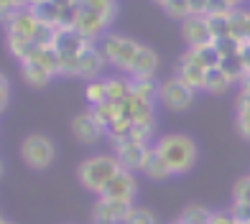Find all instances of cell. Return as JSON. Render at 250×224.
Returning a JSON list of instances; mask_svg holds the SVG:
<instances>
[{"instance_id":"35","label":"cell","mask_w":250,"mask_h":224,"mask_svg":"<svg viewBox=\"0 0 250 224\" xmlns=\"http://www.w3.org/2000/svg\"><path fill=\"white\" fill-rule=\"evenodd\" d=\"M232 10H237V8H232L227 0H209V5H207V16L209 13H232Z\"/></svg>"},{"instance_id":"6","label":"cell","mask_w":250,"mask_h":224,"mask_svg":"<svg viewBox=\"0 0 250 224\" xmlns=\"http://www.w3.org/2000/svg\"><path fill=\"white\" fill-rule=\"evenodd\" d=\"M112 145H115V158L120 161L125 171H141L151 148H153V145H148V140H141V138L112 140Z\"/></svg>"},{"instance_id":"19","label":"cell","mask_w":250,"mask_h":224,"mask_svg":"<svg viewBox=\"0 0 250 224\" xmlns=\"http://www.w3.org/2000/svg\"><path fill=\"white\" fill-rule=\"evenodd\" d=\"M5 43H8L10 56H16L21 64L31 61L33 56H36V51H39V46H36V41H33V38H16V36H8Z\"/></svg>"},{"instance_id":"23","label":"cell","mask_w":250,"mask_h":224,"mask_svg":"<svg viewBox=\"0 0 250 224\" xmlns=\"http://www.w3.org/2000/svg\"><path fill=\"white\" fill-rule=\"evenodd\" d=\"M207 23L214 33V41L225 38V36H232V13H209Z\"/></svg>"},{"instance_id":"29","label":"cell","mask_w":250,"mask_h":224,"mask_svg":"<svg viewBox=\"0 0 250 224\" xmlns=\"http://www.w3.org/2000/svg\"><path fill=\"white\" fill-rule=\"evenodd\" d=\"M179 219L184 222V224H209L212 211L204 209V206H187L184 211H181Z\"/></svg>"},{"instance_id":"36","label":"cell","mask_w":250,"mask_h":224,"mask_svg":"<svg viewBox=\"0 0 250 224\" xmlns=\"http://www.w3.org/2000/svg\"><path fill=\"white\" fill-rule=\"evenodd\" d=\"M8 102H10V79L3 74L0 76V107H8Z\"/></svg>"},{"instance_id":"21","label":"cell","mask_w":250,"mask_h":224,"mask_svg":"<svg viewBox=\"0 0 250 224\" xmlns=\"http://www.w3.org/2000/svg\"><path fill=\"white\" fill-rule=\"evenodd\" d=\"M220 66H222V72L230 76L232 82H243L245 76H248V64H245V59H243V54H232V56H222V61H220Z\"/></svg>"},{"instance_id":"32","label":"cell","mask_w":250,"mask_h":224,"mask_svg":"<svg viewBox=\"0 0 250 224\" xmlns=\"http://www.w3.org/2000/svg\"><path fill=\"white\" fill-rule=\"evenodd\" d=\"M125 224H158V219H156L153 211L135 206V209L130 211V217H128V222H125Z\"/></svg>"},{"instance_id":"28","label":"cell","mask_w":250,"mask_h":224,"mask_svg":"<svg viewBox=\"0 0 250 224\" xmlns=\"http://www.w3.org/2000/svg\"><path fill=\"white\" fill-rule=\"evenodd\" d=\"M161 8L166 10V16L179 18V20H184V18H189V16H194V13H191L189 0H164Z\"/></svg>"},{"instance_id":"39","label":"cell","mask_w":250,"mask_h":224,"mask_svg":"<svg viewBox=\"0 0 250 224\" xmlns=\"http://www.w3.org/2000/svg\"><path fill=\"white\" fill-rule=\"evenodd\" d=\"M240 84H243V92H250V72H248V76H245Z\"/></svg>"},{"instance_id":"26","label":"cell","mask_w":250,"mask_h":224,"mask_svg":"<svg viewBox=\"0 0 250 224\" xmlns=\"http://www.w3.org/2000/svg\"><path fill=\"white\" fill-rule=\"evenodd\" d=\"M105 84H107V99L110 102H123V99L130 97V82L110 76V79H105Z\"/></svg>"},{"instance_id":"38","label":"cell","mask_w":250,"mask_h":224,"mask_svg":"<svg viewBox=\"0 0 250 224\" xmlns=\"http://www.w3.org/2000/svg\"><path fill=\"white\" fill-rule=\"evenodd\" d=\"M189 5H191V13H194V16H207L209 0H189Z\"/></svg>"},{"instance_id":"12","label":"cell","mask_w":250,"mask_h":224,"mask_svg":"<svg viewBox=\"0 0 250 224\" xmlns=\"http://www.w3.org/2000/svg\"><path fill=\"white\" fill-rule=\"evenodd\" d=\"M133 201H125V199H97V204H95V217L100 219H110V222H115V224H125L130 217V211H133Z\"/></svg>"},{"instance_id":"22","label":"cell","mask_w":250,"mask_h":224,"mask_svg":"<svg viewBox=\"0 0 250 224\" xmlns=\"http://www.w3.org/2000/svg\"><path fill=\"white\" fill-rule=\"evenodd\" d=\"M89 112L105 125V130H110L120 120V107H118V102H110V99H105V102H100V105H92Z\"/></svg>"},{"instance_id":"3","label":"cell","mask_w":250,"mask_h":224,"mask_svg":"<svg viewBox=\"0 0 250 224\" xmlns=\"http://www.w3.org/2000/svg\"><path fill=\"white\" fill-rule=\"evenodd\" d=\"M143 43H138L135 38L130 36H120V33H105V36H100V54L102 59H105V64L115 66V69H123L128 72L130 64L135 59V54L141 51Z\"/></svg>"},{"instance_id":"34","label":"cell","mask_w":250,"mask_h":224,"mask_svg":"<svg viewBox=\"0 0 250 224\" xmlns=\"http://www.w3.org/2000/svg\"><path fill=\"white\" fill-rule=\"evenodd\" d=\"M235 201H250V176L235 184Z\"/></svg>"},{"instance_id":"9","label":"cell","mask_w":250,"mask_h":224,"mask_svg":"<svg viewBox=\"0 0 250 224\" xmlns=\"http://www.w3.org/2000/svg\"><path fill=\"white\" fill-rule=\"evenodd\" d=\"M135 191H138V184H135L133 171H125V168H123L120 173H115L105 186H102L100 196L102 199H125V201H133Z\"/></svg>"},{"instance_id":"43","label":"cell","mask_w":250,"mask_h":224,"mask_svg":"<svg viewBox=\"0 0 250 224\" xmlns=\"http://www.w3.org/2000/svg\"><path fill=\"white\" fill-rule=\"evenodd\" d=\"M156 3H158V5H161V3H164V0H156Z\"/></svg>"},{"instance_id":"20","label":"cell","mask_w":250,"mask_h":224,"mask_svg":"<svg viewBox=\"0 0 250 224\" xmlns=\"http://www.w3.org/2000/svg\"><path fill=\"white\" fill-rule=\"evenodd\" d=\"M235 82L222 72V66H212V69H207V79H204V92L209 94H222L227 92Z\"/></svg>"},{"instance_id":"1","label":"cell","mask_w":250,"mask_h":224,"mask_svg":"<svg viewBox=\"0 0 250 224\" xmlns=\"http://www.w3.org/2000/svg\"><path fill=\"white\" fill-rule=\"evenodd\" d=\"M156 150L166 158L168 168H171L174 176H181V173H189L197 163V143L191 140L184 132H168V135H161L156 143Z\"/></svg>"},{"instance_id":"30","label":"cell","mask_w":250,"mask_h":224,"mask_svg":"<svg viewBox=\"0 0 250 224\" xmlns=\"http://www.w3.org/2000/svg\"><path fill=\"white\" fill-rule=\"evenodd\" d=\"M243 46H245V43L237 38V36H225V38H217V41H214V49L220 51V56L243 54Z\"/></svg>"},{"instance_id":"16","label":"cell","mask_w":250,"mask_h":224,"mask_svg":"<svg viewBox=\"0 0 250 224\" xmlns=\"http://www.w3.org/2000/svg\"><path fill=\"white\" fill-rule=\"evenodd\" d=\"M158 69V54L151 46H141V51L135 54V59L130 64L128 74L130 76H153Z\"/></svg>"},{"instance_id":"7","label":"cell","mask_w":250,"mask_h":224,"mask_svg":"<svg viewBox=\"0 0 250 224\" xmlns=\"http://www.w3.org/2000/svg\"><path fill=\"white\" fill-rule=\"evenodd\" d=\"M181 36L189 43V49H199V46H212L214 43V33L207 23V16H189L181 20Z\"/></svg>"},{"instance_id":"37","label":"cell","mask_w":250,"mask_h":224,"mask_svg":"<svg viewBox=\"0 0 250 224\" xmlns=\"http://www.w3.org/2000/svg\"><path fill=\"white\" fill-rule=\"evenodd\" d=\"M209 224H235V219H232L230 211H212Z\"/></svg>"},{"instance_id":"14","label":"cell","mask_w":250,"mask_h":224,"mask_svg":"<svg viewBox=\"0 0 250 224\" xmlns=\"http://www.w3.org/2000/svg\"><path fill=\"white\" fill-rule=\"evenodd\" d=\"M21 76H23V82H26L28 87L41 89V87H46V84L54 79V72L49 69L46 64H41L39 59H31V61H26V64H21Z\"/></svg>"},{"instance_id":"41","label":"cell","mask_w":250,"mask_h":224,"mask_svg":"<svg viewBox=\"0 0 250 224\" xmlns=\"http://www.w3.org/2000/svg\"><path fill=\"white\" fill-rule=\"evenodd\" d=\"M41 3H46V0H28V8H36V5H41Z\"/></svg>"},{"instance_id":"8","label":"cell","mask_w":250,"mask_h":224,"mask_svg":"<svg viewBox=\"0 0 250 224\" xmlns=\"http://www.w3.org/2000/svg\"><path fill=\"white\" fill-rule=\"evenodd\" d=\"M105 125L92 115V112H82V115H77L74 120H72V135L82 143V145H95L102 135H105Z\"/></svg>"},{"instance_id":"42","label":"cell","mask_w":250,"mask_h":224,"mask_svg":"<svg viewBox=\"0 0 250 224\" xmlns=\"http://www.w3.org/2000/svg\"><path fill=\"white\" fill-rule=\"evenodd\" d=\"M0 224H13V222H10V219H3V222H0Z\"/></svg>"},{"instance_id":"40","label":"cell","mask_w":250,"mask_h":224,"mask_svg":"<svg viewBox=\"0 0 250 224\" xmlns=\"http://www.w3.org/2000/svg\"><path fill=\"white\" fill-rule=\"evenodd\" d=\"M92 224H115V222H110V219H100V217H95V219H92Z\"/></svg>"},{"instance_id":"27","label":"cell","mask_w":250,"mask_h":224,"mask_svg":"<svg viewBox=\"0 0 250 224\" xmlns=\"http://www.w3.org/2000/svg\"><path fill=\"white\" fill-rule=\"evenodd\" d=\"M84 97H87L89 107L105 102V99H107V84H105V79H89V84L84 89Z\"/></svg>"},{"instance_id":"31","label":"cell","mask_w":250,"mask_h":224,"mask_svg":"<svg viewBox=\"0 0 250 224\" xmlns=\"http://www.w3.org/2000/svg\"><path fill=\"white\" fill-rule=\"evenodd\" d=\"M230 214H232L235 224H250V201H235Z\"/></svg>"},{"instance_id":"25","label":"cell","mask_w":250,"mask_h":224,"mask_svg":"<svg viewBox=\"0 0 250 224\" xmlns=\"http://www.w3.org/2000/svg\"><path fill=\"white\" fill-rule=\"evenodd\" d=\"M232 36L243 43L250 41V10H232Z\"/></svg>"},{"instance_id":"13","label":"cell","mask_w":250,"mask_h":224,"mask_svg":"<svg viewBox=\"0 0 250 224\" xmlns=\"http://www.w3.org/2000/svg\"><path fill=\"white\" fill-rule=\"evenodd\" d=\"M79 33H84L87 38H97V36H105V31L110 28V23L102 16L92 13V10H84L79 8V18H77V26H74Z\"/></svg>"},{"instance_id":"2","label":"cell","mask_w":250,"mask_h":224,"mask_svg":"<svg viewBox=\"0 0 250 224\" xmlns=\"http://www.w3.org/2000/svg\"><path fill=\"white\" fill-rule=\"evenodd\" d=\"M120 171H123V166L115 155H92V158H84L77 166V178L87 191L100 194L102 186Z\"/></svg>"},{"instance_id":"17","label":"cell","mask_w":250,"mask_h":224,"mask_svg":"<svg viewBox=\"0 0 250 224\" xmlns=\"http://www.w3.org/2000/svg\"><path fill=\"white\" fill-rule=\"evenodd\" d=\"M141 171L148 176V178H153V181H166V178L174 176L171 168H168V163H166V158L156 150V145L151 148V153H148V158H146V163H143Z\"/></svg>"},{"instance_id":"44","label":"cell","mask_w":250,"mask_h":224,"mask_svg":"<svg viewBox=\"0 0 250 224\" xmlns=\"http://www.w3.org/2000/svg\"><path fill=\"white\" fill-rule=\"evenodd\" d=\"M243 3H245V0H243Z\"/></svg>"},{"instance_id":"33","label":"cell","mask_w":250,"mask_h":224,"mask_svg":"<svg viewBox=\"0 0 250 224\" xmlns=\"http://www.w3.org/2000/svg\"><path fill=\"white\" fill-rule=\"evenodd\" d=\"M23 8H28V5H23L21 0H0V10H3V20H8V18H13L18 10H23Z\"/></svg>"},{"instance_id":"11","label":"cell","mask_w":250,"mask_h":224,"mask_svg":"<svg viewBox=\"0 0 250 224\" xmlns=\"http://www.w3.org/2000/svg\"><path fill=\"white\" fill-rule=\"evenodd\" d=\"M39 23L41 20L36 16V10L23 8V10H18L13 18L5 20V31H8V36H16V38H33L39 31Z\"/></svg>"},{"instance_id":"10","label":"cell","mask_w":250,"mask_h":224,"mask_svg":"<svg viewBox=\"0 0 250 224\" xmlns=\"http://www.w3.org/2000/svg\"><path fill=\"white\" fill-rule=\"evenodd\" d=\"M176 76L184 84H189L191 89H204V79H207V69L199 64V59L194 56V51H187L184 56H181V61H179V66H176Z\"/></svg>"},{"instance_id":"18","label":"cell","mask_w":250,"mask_h":224,"mask_svg":"<svg viewBox=\"0 0 250 224\" xmlns=\"http://www.w3.org/2000/svg\"><path fill=\"white\" fill-rule=\"evenodd\" d=\"M158 87L153 76H130V92L143 99V102H156L158 99Z\"/></svg>"},{"instance_id":"15","label":"cell","mask_w":250,"mask_h":224,"mask_svg":"<svg viewBox=\"0 0 250 224\" xmlns=\"http://www.w3.org/2000/svg\"><path fill=\"white\" fill-rule=\"evenodd\" d=\"M102 66H105V59H102V54L97 49V43H92L89 49L82 51L77 61V76H87V79H97V74L102 72Z\"/></svg>"},{"instance_id":"5","label":"cell","mask_w":250,"mask_h":224,"mask_svg":"<svg viewBox=\"0 0 250 224\" xmlns=\"http://www.w3.org/2000/svg\"><path fill=\"white\" fill-rule=\"evenodd\" d=\"M194 89L189 84H184L179 79V76H171V79H166L158 89V99H161V105L171 112H187L191 105H194Z\"/></svg>"},{"instance_id":"24","label":"cell","mask_w":250,"mask_h":224,"mask_svg":"<svg viewBox=\"0 0 250 224\" xmlns=\"http://www.w3.org/2000/svg\"><path fill=\"white\" fill-rule=\"evenodd\" d=\"M237 130L250 140V92H240L237 97Z\"/></svg>"},{"instance_id":"4","label":"cell","mask_w":250,"mask_h":224,"mask_svg":"<svg viewBox=\"0 0 250 224\" xmlns=\"http://www.w3.org/2000/svg\"><path fill=\"white\" fill-rule=\"evenodd\" d=\"M21 158L33 171H46L56 158V145L46 135L33 132V135H26L23 143H21Z\"/></svg>"}]
</instances>
